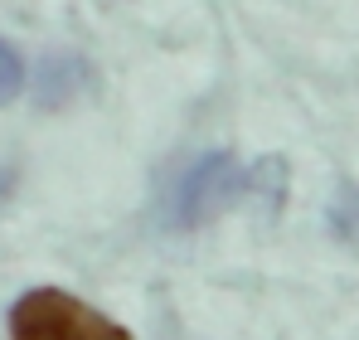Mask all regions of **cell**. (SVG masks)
<instances>
[{"instance_id": "3957f363", "label": "cell", "mask_w": 359, "mask_h": 340, "mask_svg": "<svg viewBox=\"0 0 359 340\" xmlns=\"http://www.w3.org/2000/svg\"><path fill=\"white\" fill-rule=\"evenodd\" d=\"M88 83V63L78 54H44L39 63V107H63L83 93Z\"/></svg>"}, {"instance_id": "8992f818", "label": "cell", "mask_w": 359, "mask_h": 340, "mask_svg": "<svg viewBox=\"0 0 359 340\" xmlns=\"http://www.w3.org/2000/svg\"><path fill=\"white\" fill-rule=\"evenodd\" d=\"M5 190H10V170H0V195H5Z\"/></svg>"}, {"instance_id": "5b68a950", "label": "cell", "mask_w": 359, "mask_h": 340, "mask_svg": "<svg viewBox=\"0 0 359 340\" xmlns=\"http://www.w3.org/2000/svg\"><path fill=\"white\" fill-rule=\"evenodd\" d=\"M20 88H25V58H20V49L10 39H0V107L15 103Z\"/></svg>"}, {"instance_id": "7a4b0ae2", "label": "cell", "mask_w": 359, "mask_h": 340, "mask_svg": "<svg viewBox=\"0 0 359 340\" xmlns=\"http://www.w3.org/2000/svg\"><path fill=\"white\" fill-rule=\"evenodd\" d=\"M5 336L10 340H131V331L112 316H102L97 306L78 301L63 287H29L25 296H15Z\"/></svg>"}, {"instance_id": "6da1fadb", "label": "cell", "mask_w": 359, "mask_h": 340, "mask_svg": "<svg viewBox=\"0 0 359 340\" xmlns=\"http://www.w3.org/2000/svg\"><path fill=\"white\" fill-rule=\"evenodd\" d=\"M282 185V161H262V166H243L233 151H204L199 161L180 170L170 185V228H199L219 219L224 209H233L248 195H277Z\"/></svg>"}, {"instance_id": "277c9868", "label": "cell", "mask_w": 359, "mask_h": 340, "mask_svg": "<svg viewBox=\"0 0 359 340\" xmlns=\"http://www.w3.org/2000/svg\"><path fill=\"white\" fill-rule=\"evenodd\" d=\"M330 228H335L345 243H359V190L355 185H345L340 200L330 204Z\"/></svg>"}]
</instances>
